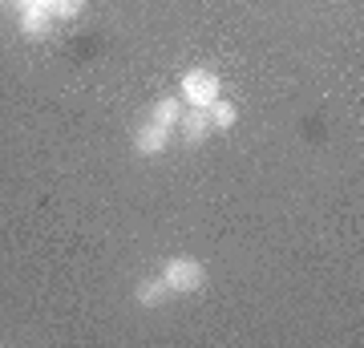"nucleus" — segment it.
Instances as JSON below:
<instances>
[{
    "label": "nucleus",
    "instance_id": "nucleus-1",
    "mask_svg": "<svg viewBox=\"0 0 364 348\" xmlns=\"http://www.w3.org/2000/svg\"><path fill=\"white\" fill-rule=\"evenodd\" d=\"M162 284H166L170 296H195V292H203V284H207V271H203V263H198L195 255H174L162 263Z\"/></svg>",
    "mask_w": 364,
    "mask_h": 348
},
{
    "label": "nucleus",
    "instance_id": "nucleus-2",
    "mask_svg": "<svg viewBox=\"0 0 364 348\" xmlns=\"http://www.w3.org/2000/svg\"><path fill=\"white\" fill-rule=\"evenodd\" d=\"M178 97H182V105L210 110V105L223 97L219 73H210V69H186V73H182V85H178Z\"/></svg>",
    "mask_w": 364,
    "mask_h": 348
},
{
    "label": "nucleus",
    "instance_id": "nucleus-3",
    "mask_svg": "<svg viewBox=\"0 0 364 348\" xmlns=\"http://www.w3.org/2000/svg\"><path fill=\"white\" fill-rule=\"evenodd\" d=\"M170 138H174V130H170V126H158L154 117H146L142 126L134 130V150H138L142 158H158V154H166Z\"/></svg>",
    "mask_w": 364,
    "mask_h": 348
},
{
    "label": "nucleus",
    "instance_id": "nucleus-4",
    "mask_svg": "<svg viewBox=\"0 0 364 348\" xmlns=\"http://www.w3.org/2000/svg\"><path fill=\"white\" fill-rule=\"evenodd\" d=\"M174 130H178V138L186 146H203L210 134H215L207 110H195V105H186V110H182V117H178V126H174Z\"/></svg>",
    "mask_w": 364,
    "mask_h": 348
},
{
    "label": "nucleus",
    "instance_id": "nucleus-5",
    "mask_svg": "<svg viewBox=\"0 0 364 348\" xmlns=\"http://www.w3.org/2000/svg\"><path fill=\"white\" fill-rule=\"evenodd\" d=\"M53 25H57V21H53L45 9H28V13H21V33H25L28 41H45L53 33Z\"/></svg>",
    "mask_w": 364,
    "mask_h": 348
},
{
    "label": "nucleus",
    "instance_id": "nucleus-6",
    "mask_svg": "<svg viewBox=\"0 0 364 348\" xmlns=\"http://www.w3.org/2000/svg\"><path fill=\"white\" fill-rule=\"evenodd\" d=\"M134 300H138L142 308H162V300H170L166 284H162V275H150V280H142V284L134 288Z\"/></svg>",
    "mask_w": 364,
    "mask_h": 348
},
{
    "label": "nucleus",
    "instance_id": "nucleus-7",
    "mask_svg": "<svg viewBox=\"0 0 364 348\" xmlns=\"http://www.w3.org/2000/svg\"><path fill=\"white\" fill-rule=\"evenodd\" d=\"M182 110H186V105H182V97H158L154 105H150V114L146 117H154L158 126H178V117H182Z\"/></svg>",
    "mask_w": 364,
    "mask_h": 348
},
{
    "label": "nucleus",
    "instance_id": "nucleus-8",
    "mask_svg": "<svg viewBox=\"0 0 364 348\" xmlns=\"http://www.w3.org/2000/svg\"><path fill=\"white\" fill-rule=\"evenodd\" d=\"M207 117H210V126H215V130H231L235 122H239V110H235V102L219 97V102L207 110Z\"/></svg>",
    "mask_w": 364,
    "mask_h": 348
},
{
    "label": "nucleus",
    "instance_id": "nucleus-9",
    "mask_svg": "<svg viewBox=\"0 0 364 348\" xmlns=\"http://www.w3.org/2000/svg\"><path fill=\"white\" fill-rule=\"evenodd\" d=\"M85 4L90 0H49V16L61 25V21H77L81 13H85Z\"/></svg>",
    "mask_w": 364,
    "mask_h": 348
},
{
    "label": "nucleus",
    "instance_id": "nucleus-10",
    "mask_svg": "<svg viewBox=\"0 0 364 348\" xmlns=\"http://www.w3.org/2000/svg\"><path fill=\"white\" fill-rule=\"evenodd\" d=\"M0 4H13V0H0Z\"/></svg>",
    "mask_w": 364,
    "mask_h": 348
}]
</instances>
